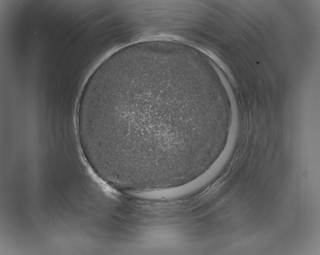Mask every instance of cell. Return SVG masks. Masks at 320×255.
<instances>
[{
	"label": "cell",
	"instance_id": "1",
	"mask_svg": "<svg viewBox=\"0 0 320 255\" xmlns=\"http://www.w3.org/2000/svg\"><path fill=\"white\" fill-rule=\"evenodd\" d=\"M179 70L124 57L106 60L82 90L76 132L93 158L123 176L175 170L197 144L185 132Z\"/></svg>",
	"mask_w": 320,
	"mask_h": 255
}]
</instances>
